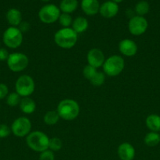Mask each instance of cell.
Masks as SVG:
<instances>
[{"mask_svg": "<svg viewBox=\"0 0 160 160\" xmlns=\"http://www.w3.org/2000/svg\"><path fill=\"white\" fill-rule=\"evenodd\" d=\"M56 112L60 118L66 121L75 120L80 113V106L76 101L72 98H64L57 105Z\"/></svg>", "mask_w": 160, "mask_h": 160, "instance_id": "6da1fadb", "label": "cell"}, {"mask_svg": "<svg viewBox=\"0 0 160 160\" xmlns=\"http://www.w3.org/2000/svg\"><path fill=\"white\" fill-rule=\"evenodd\" d=\"M78 34L72 28H63L54 34V42L57 46L64 49L72 48L76 45Z\"/></svg>", "mask_w": 160, "mask_h": 160, "instance_id": "7a4b0ae2", "label": "cell"}, {"mask_svg": "<svg viewBox=\"0 0 160 160\" xmlns=\"http://www.w3.org/2000/svg\"><path fill=\"white\" fill-rule=\"evenodd\" d=\"M50 138L39 131H31L26 137L27 145L30 149L36 152H42L49 149Z\"/></svg>", "mask_w": 160, "mask_h": 160, "instance_id": "3957f363", "label": "cell"}, {"mask_svg": "<svg viewBox=\"0 0 160 160\" xmlns=\"http://www.w3.org/2000/svg\"><path fill=\"white\" fill-rule=\"evenodd\" d=\"M103 71L108 77H116L120 74L125 68L124 59L118 55H113L105 59L103 66Z\"/></svg>", "mask_w": 160, "mask_h": 160, "instance_id": "277c9868", "label": "cell"}, {"mask_svg": "<svg viewBox=\"0 0 160 160\" xmlns=\"http://www.w3.org/2000/svg\"><path fill=\"white\" fill-rule=\"evenodd\" d=\"M24 37L23 33L20 31L17 27H9L3 34V42L7 48H19L22 45Z\"/></svg>", "mask_w": 160, "mask_h": 160, "instance_id": "5b68a950", "label": "cell"}, {"mask_svg": "<svg viewBox=\"0 0 160 160\" xmlns=\"http://www.w3.org/2000/svg\"><path fill=\"white\" fill-rule=\"evenodd\" d=\"M35 89V81L29 75H21L16 81L15 92L21 98L30 97L34 93Z\"/></svg>", "mask_w": 160, "mask_h": 160, "instance_id": "8992f818", "label": "cell"}, {"mask_svg": "<svg viewBox=\"0 0 160 160\" xmlns=\"http://www.w3.org/2000/svg\"><path fill=\"white\" fill-rule=\"evenodd\" d=\"M8 68L14 73H19L28 67L29 64V59L22 52H13L9 55L6 60Z\"/></svg>", "mask_w": 160, "mask_h": 160, "instance_id": "52a82bcc", "label": "cell"}, {"mask_svg": "<svg viewBox=\"0 0 160 160\" xmlns=\"http://www.w3.org/2000/svg\"><path fill=\"white\" fill-rule=\"evenodd\" d=\"M61 12L58 6L53 4H47L42 6L39 11V18L41 22L50 24L57 21Z\"/></svg>", "mask_w": 160, "mask_h": 160, "instance_id": "ba28073f", "label": "cell"}, {"mask_svg": "<svg viewBox=\"0 0 160 160\" xmlns=\"http://www.w3.org/2000/svg\"><path fill=\"white\" fill-rule=\"evenodd\" d=\"M11 132L17 138L27 137L31 132V122L28 117H20L11 124Z\"/></svg>", "mask_w": 160, "mask_h": 160, "instance_id": "9c48e42d", "label": "cell"}, {"mask_svg": "<svg viewBox=\"0 0 160 160\" xmlns=\"http://www.w3.org/2000/svg\"><path fill=\"white\" fill-rule=\"evenodd\" d=\"M148 27L147 20L144 17L134 16L130 19L128 23V30L131 34L134 36L142 35L146 32Z\"/></svg>", "mask_w": 160, "mask_h": 160, "instance_id": "30bf717a", "label": "cell"}, {"mask_svg": "<svg viewBox=\"0 0 160 160\" xmlns=\"http://www.w3.org/2000/svg\"><path fill=\"white\" fill-rule=\"evenodd\" d=\"M88 65L95 67L96 69L102 67L105 61V56L103 52L97 48H91L86 56Z\"/></svg>", "mask_w": 160, "mask_h": 160, "instance_id": "8fae6325", "label": "cell"}, {"mask_svg": "<svg viewBox=\"0 0 160 160\" xmlns=\"http://www.w3.org/2000/svg\"><path fill=\"white\" fill-rule=\"evenodd\" d=\"M119 49L121 54L126 57H132L136 54L138 50L137 45L132 39L125 38L119 43Z\"/></svg>", "mask_w": 160, "mask_h": 160, "instance_id": "7c38bea8", "label": "cell"}, {"mask_svg": "<svg viewBox=\"0 0 160 160\" xmlns=\"http://www.w3.org/2000/svg\"><path fill=\"white\" fill-rule=\"evenodd\" d=\"M119 8L117 3L110 0V1H107L100 5L99 12L104 18L111 19L117 15L119 12Z\"/></svg>", "mask_w": 160, "mask_h": 160, "instance_id": "4fadbf2b", "label": "cell"}, {"mask_svg": "<svg viewBox=\"0 0 160 160\" xmlns=\"http://www.w3.org/2000/svg\"><path fill=\"white\" fill-rule=\"evenodd\" d=\"M135 154L134 147L129 142H123L118 148V156L121 160H133Z\"/></svg>", "mask_w": 160, "mask_h": 160, "instance_id": "5bb4252c", "label": "cell"}, {"mask_svg": "<svg viewBox=\"0 0 160 160\" xmlns=\"http://www.w3.org/2000/svg\"><path fill=\"white\" fill-rule=\"evenodd\" d=\"M100 6L98 0H82L81 2L82 9L88 16H94L98 13Z\"/></svg>", "mask_w": 160, "mask_h": 160, "instance_id": "9a60e30c", "label": "cell"}, {"mask_svg": "<svg viewBox=\"0 0 160 160\" xmlns=\"http://www.w3.org/2000/svg\"><path fill=\"white\" fill-rule=\"evenodd\" d=\"M6 18L11 27H18L22 22V14L19 9L12 8L7 11Z\"/></svg>", "mask_w": 160, "mask_h": 160, "instance_id": "2e32d148", "label": "cell"}, {"mask_svg": "<svg viewBox=\"0 0 160 160\" xmlns=\"http://www.w3.org/2000/svg\"><path fill=\"white\" fill-rule=\"evenodd\" d=\"M19 107L23 113L32 114L36 109V103L30 97H24L20 100Z\"/></svg>", "mask_w": 160, "mask_h": 160, "instance_id": "e0dca14e", "label": "cell"}, {"mask_svg": "<svg viewBox=\"0 0 160 160\" xmlns=\"http://www.w3.org/2000/svg\"><path fill=\"white\" fill-rule=\"evenodd\" d=\"M88 27H89V22L87 19L83 17H76L73 20L72 24V28L78 34L85 32L88 29Z\"/></svg>", "mask_w": 160, "mask_h": 160, "instance_id": "ac0fdd59", "label": "cell"}, {"mask_svg": "<svg viewBox=\"0 0 160 160\" xmlns=\"http://www.w3.org/2000/svg\"><path fill=\"white\" fill-rule=\"evenodd\" d=\"M145 123L147 128L151 131H154V132L160 131V116L157 114H151L147 116Z\"/></svg>", "mask_w": 160, "mask_h": 160, "instance_id": "d6986e66", "label": "cell"}, {"mask_svg": "<svg viewBox=\"0 0 160 160\" xmlns=\"http://www.w3.org/2000/svg\"><path fill=\"white\" fill-rule=\"evenodd\" d=\"M78 0H61L60 3V10L64 13H72L78 8Z\"/></svg>", "mask_w": 160, "mask_h": 160, "instance_id": "ffe728a7", "label": "cell"}, {"mask_svg": "<svg viewBox=\"0 0 160 160\" xmlns=\"http://www.w3.org/2000/svg\"><path fill=\"white\" fill-rule=\"evenodd\" d=\"M144 144L149 147H154L160 143V134L158 132L150 131L145 135L144 138Z\"/></svg>", "mask_w": 160, "mask_h": 160, "instance_id": "44dd1931", "label": "cell"}, {"mask_svg": "<svg viewBox=\"0 0 160 160\" xmlns=\"http://www.w3.org/2000/svg\"><path fill=\"white\" fill-rule=\"evenodd\" d=\"M60 116L56 110L47 111L43 117V121L48 126H53L56 124L60 120Z\"/></svg>", "mask_w": 160, "mask_h": 160, "instance_id": "7402d4cb", "label": "cell"}, {"mask_svg": "<svg viewBox=\"0 0 160 160\" xmlns=\"http://www.w3.org/2000/svg\"><path fill=\"white\" fill-rule=\"evenodd\" d=\"M149 9H150L149 3L147 1L142 0V1L138 2L136 4L134 8V12L137 14V16L144 17L149 12Z\"/></svg>", "mask_w": 160, "mask_h": 160, "instance_id": "603a6c76", "label": "cell"}, {"mask_svg": "<svg viewBox=\"0 0 160 160\" xmlns=\"http://www.w3.org/2000/svg\"><path fill=\"white\" fill-rule=\"evenodd\" d=\"M6 103L10 107H15V106H19L21 100V97L18 95L16 92L9 93V95L6 97Z\"/></svg>", "mask_w": 160, "mask_h": 160, "instance_id": "cb8c5ba5", "label": "cell"}, {"mask_svg": "<svg viewBox=\"0 0 160 160\" xmlns=\"http://www.w3.org/2000/svg\"><path fill=\"white\" fill-rule=\"evenodd\" d=\"M105 81V74L104 72L97 71V73L89 81L90 84L95 87H100L103 85Z\"/></svg>", "mask_w": 160, "mask_h": 160, "instance_id": "d4e9b609", "label": "cell"}, {"mask_svg": "<svg viewBox=\"0 0 160 160\" xmlns=\"http://www.w3.org/2000/svg\"><path fill=\"white\" fill-rule=\"evenodd\" d=\"M62 141L57 137H53L50 138L49 142V149L53 152H58L62 148Z\"/></svg>", "mask_w": 160, "mask_h": 160, "instance_id": "484cf974", "label": "cell"}, {"mask_svg": "<svg viewBox=\"0 0 160 160\" xmlns=\"http://www.w3.org/2000/svg\"><path fill=\"white\" fill-rule=\"evenodd\" d=\"M58 21H59V23L63 28H70V26H72V24L73 20H72V17L70 14L62 12L60 15Z\"/></svg>", "mask_w": 160, "mask_h": 160, "instance_id": "4316f807", "label": "cell"}, {"mask_svg": "<svg viewBox=\"0 0 160 160\" xmlns=\"http://www.w3.org/2000/svg\"><path fill=\"white\" fill-rule=\"evenodd\" d=\"M97 69H96L95 67H92V66L90 65H86L85 66L84 68H83V74L86 79L90 81L91 78H92L97 73Z\"/></svg>", "mask_w": 160, "mask_h": 160, "instance_id": "83f0119b", "label": "cell"}, {"mask_svg": "<svg viewBox=\"0 0 160 160\" xmlns=\"http://www.w3.org/2000/svg\"><path fill=\"white\" fill-rule=\"evenodd\" d=\"M11 134V128L5 123L0 124V138H6Z\"/></svg>", "mask_w": 160, "mask_h": 160, "instance_id": "f1b7e54d", "label": "cell"}, {"mask_svg": "<svg viewBox=\"0 0 160 160\" xmlns=\"http://www.w3.org/2000/svg\"><path fill=\"white\" fill-rule=\"evenodd\" d=\"M39 160H55V156L53 151L47 149L39 155Z\"/></svg>", "mask_w": 160, "mask_h": 160, "instance_id": "f546056e", "label": "cell"}, {"mask_svg": "<svg viewBox=\"0 0 160 160\" xmlns=\"http://www.w3.org/2000/svg\"><path fill=\"white\" fill-rule=\"evenodd\" d=\"M9 95V88L6 84L0 83V100L4 99Z\"/></svg>", "mask_w": 160, "mask_h": 160, "instance_id": "4dcf8cb0", "label": "cell"}, {"mask_svg": "<svg viewBox=\"0 0 160 160\" xmlns=\"http://www.w3.org/2000/svg\"><path fill=\"white\" fill-rule=\"evenodd\" d=\"M17 28L20 29L22 33H25L30 29V23L27 21H22Z\"/></svg>", "mask_w": 160, "mask_h": 160, "instance_id": "1f68e13d", "label": "cell"}, {"mask_svg": "<svg viewBox=\"0 0 160 160\" xmlns=\"http://www.w3.org/2000/svg\"><path fill=\"white\" fill-rule=\"evenodd\" d=\"M9 53L5 48H0V61H6L9 57Z\"/></svg>", "mask_w": 160, "mask_h": 160, "instance_id": "d6a6232c", "label": "cell"}, {"mask_svg": "<svg viewBox=\"0 0 160 160\" xmlns=\"http://www.w3.org/2000/svg\"><path fill=\"white\" fill-rule=\"evenodd\" d=\"M111 1L112 2H115V3H119V2H122V1H123V0H111Z\"/></svg>", "mask_w": 160, "mask_h": 160, "instance_id": "836d02e7", "label": "cell"}, {"mask_svg": "<svg viewBox=\"0 0 160 160\" xmlns=\"http://www.w3.org/2000/svg\"><path fill=\"white\" fill-rule=\"evenodd\" d=\"M42 2H50V0H41Z\"/></svg>", "mask_w": 160, "mask_h": 160, "instance_id": "e575fe53", "label": "cell"}]
</instances>
